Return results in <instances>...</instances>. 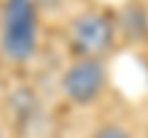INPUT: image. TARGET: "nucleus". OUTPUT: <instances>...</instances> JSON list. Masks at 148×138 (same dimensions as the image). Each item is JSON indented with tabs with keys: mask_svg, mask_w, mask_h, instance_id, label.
<instances>
[{
	"mask_svg": "<svg viewBox=\"0 0 148 138\" xmlns=\"http://www.w3.org/2000/svg\"><path fill=\"white\" fill-rule=\"evenodd\" d=\"M0 47L12 62H25L37 47V5L35 0H5L0 22Z\"/></svg>",
	"mask_w": 148,
	"mask_h": 138,
	"instance_id": "1",
	"label": "nucleus"
},
{
	"mask_svg": "<svg viewBox=\"0 0 148 138\" xmlns=\"http://www.w3.org/2000/svg\"><path fill=\"white\" fill-rule=\"evenodd\" d=\"M72 44L84 57L96 59L111 44V22L101 12H84L72 25Z\"/></svg>",
	"mask_w": 148,
	"mask_h": 138,
	"instance_id": "2",
	"label": "nucleus"
},
{
	"mask_svg": "<svg viewBox=\"0 0 148 138\" xmlns=\"http://www.w3.org/2000/svg\"><path fill=\"white\" fill-rule=\"evenodd\" d=\"M62 86H64V94L72 101L86 104V101L96 99V94H99L101 86H104V67H101L96 59L84 57V59H79V62H74L72 67L64 72Z\"/></svg>",
	"mask_w": 148,
	"mask_h": 138,
	"instance_id": "3",
	"label": "nucleus"
},
{
	"mask_svg": "<svg viewBox=\"0 0 148 138\" xmlns=\"http://www.w3.org/2000/svg\"><path fill=\"white\" fill-rule=\"evenodd\" d=\"M94 138H131V133L123 131L121 126H104L94 133Z\"/></svg>",
	"mask_w": 148,
	"mask_h": 138,
	"instance_id": "4",
	"label": "nucleus"
},
{
	"mask_svg": "<svg viewBox=\"0 0 148 138\" xmlns=\"http://www.w3.org/2000/svg\"><path fill=\"white\" fill-rule=\"evenodd\" d=\"M45 3H57V0H45Z\"/></svg>",
	"mask_w": 148,
	"mask_h": 138,
	"instance_id": "5",
	"label": "nucleus"
}]
</instances>
